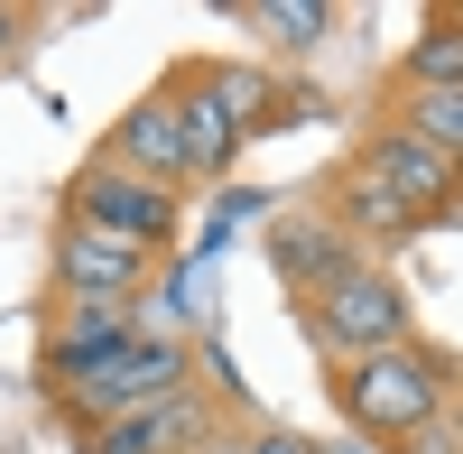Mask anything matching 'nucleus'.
<instances>
[{
  "mask_svg": "<svg viewBox=\"0 0 463 454\" xmlns=\"http://www.w3.org/2000/svg\"><path fill=\"white\" fill-rule=\"evenodd\" d=\"M241 454H325V436L279 427V418H250V445H241Z\"/></svg>",
  "mask_w": 463,
  "mask_h": 454,
  "instance_id": "nucleus-17",
  "label": "nucleus"
},
{
  "mask_svg": "<svg viewBox=\"0 0 463 454\" xmlns=\"http://www.w3.org/2000/svg\"><path fill=\"white\" fill-rule=\"evenodd\" d=\"M195 381H204V344H195V334H176V325H139L130 344H111L93 371H74V381L47 390L37 408H47L56 436H74V427H93V418H121V408L176 399V390H195Z\"/></svg>",
  "mask_w": 463,
  "mask_h": 454,
  "instance_id": "nucleus-3",
  "label": "nucleus"
},
{
  "mask_svg": "<svg viewBox=\"0 0 463 454\" xmlns=\"http://www.w3.org/2000/svg\"><path fill=\"white\" fill-rule=\"evenodd\" d=\"M343 158L371 167V176L390 185L408 213H427L436 232H445V222H463V167H454V158H436L427 139H408L390 111H371V102H362V121H353V139H343Z\"/></svg>",
  "mask_w": 463,
  "mask_h": 454,
  "instance_id": "nucleus-7",
  "label": "nucleus"
},
{
  "mask_svg": "<svg viewBox=\"0 0 463 454\" xmlns=\"http://www.w3.org/2000/svg\"><path fill=\"white\" fill-rule=\"evenodd\" d=\"M380 84H417V93H463V0L417 10V37L380 65Z\"/></svg>",
  "mask_w": 463,
  "mask_h": 454,
  "instance_id": "nucleus-14",
  "label": "nucleus"
},
{
  "mask_svg": "<svg viewBox=\"0 0 463 454\" xmlns=\"http://www.w3.org/2000/svg\"><path fill=\"white\" fill-rule=\"evenodd\" d=\"M297 204H316V213L334 222V232H353L371 260H390V251H408V241H427V232H436L427 213H408V204L390 195V185H380L371 167H353L343 148H334V158H325L316 176H306V195H297Z\"/></svg>",
  "mask_w": 463,
  "mask_h": 454,
  "instance_id": "nucleus-9",
  "label": "nucleus"
},
{
  "mask_svg": "<svg viewBox=\"0 0 463 454\" xmlns=\"http://www.w3.org/2000/svg\"><path fill=\"white\" fill-rule=\"evenodd\" d=\"M232 408H250V399H241V390L222 399L213 381H195V390H176V399H148V408H121V418L74 427L65 445H74V454H204Z\"/></svg>",
  "mask_w": 463,
  "mask_h": 454,
  "instance_id": "nucleus-8",
  "label": "nucleus"
},
{
  "mask_svg": "<svg viewBox=\"0 0 463 454\" xmlns=\"http://www.w3.org/2000/svg\"><path fill=\"white\" fill-rule=\"evenodd\" d=\"M297 334L316 344V362H362V353L417 344V297L399 279V260H362V270H343L316 307H297Z\"/></svg>",
  "mask_w": 463,
  "mask_h": 454,
  "instance_id": "nucleus-6",
  "label": "nucleus"
},
{
  "mask_svg": "<svg viewBox=\"0 0 463 454\" xmlns=\"http://www.w3.org/2000/svg\"><path fill=\"white\" fill-rule=\"evenodd\" d=\"M176 260L139 251L121 232H102L84 213H47V270H37V297H65V307H148V297L167 288Z\"/></svg>",
  "mask_w": 463,
  "mask_h": 454,
  "instance_id": "nucleus-4",
  "label": "nucleus"
},
{
  "mask_svg": "<svg viewBox=\"0 0 463 454\" xmlns=\"http://www.w3.org/2000/svg\"><path fill=\"white\" fill-rule=\"evenodd\" d=\"M241 445H250V418H241V408H232V418L213 427V445H204V454H241Z\"/></svg>",
  "mask_w": 463,
  "mask_h": 454,
  "instance_id": "nucleus-18",
  "label": "nucleus"
},
{
  "mask_svg": "<svg viewBox=\"0 0 463 454\" xmlns=\"http://www.w3.org/2000/svg\"><path fill=\"white\" fill-rule=\"evenodd\" d=\"M167 84L185 102V185L232 176V158H241L250 139L288 130L297 111H316V84H297V74L279 65H250V56H213V47H185L167 56Z\"/></svg>",
  "mask_w": 463,
  "mask_h": 454,
  "instance_id": "nucleus-1",
  "label": "nucleus"
},
{
  "mask_svg": "<svg viewBox=\"0 0 463 454\" xmlns=\"http://www.w3.org/2000/svg\"><path fill=\"white\" fill-rule=\"evenodd\" d=\"M56 10H37V0H0V74H19L37 47H47Z\"/></svg>",
  "mask_w": 463,
  "mask_h": 454,
  "instance_id": "nucleus-16",
  "label": "nucleus"
},
{
  "mask_svg": "<svg viewBox=\"0 0 463 454\" xmlns=\"http://www.w3.org/2000/svg\"><path fill=\"white\" fill-rule=\"evenodd\" d=\"M260 260H269V279H279L288 316H297V307H316V297H325L343 270H362L371 251H362L353 232H334L316 204H279V213L260 222Z\"/></svg>",
  "mask_w": 463,
  "mask_h": 454,
  "instance_id": "nucleus-10",
  "label": "nucleus"
},
{
  "mask_svg": "<svg viewBox=\"0 0 463 454\" xmlns=\"http://www.w3.org/2000/svg\"><path fill=\"white\" fill-rule=\"evenodd\" d=\"M371 111H390L408 139H427L436 158L463 167V93H417V84H371Z\"/></svg>",
  "mask_w": 463,
  "mask_h": 454,
  "instance_id": "nucleus-15",
  "label": "nucleus"
},
{
  "mask_svg": "<svg viewBox=\"0 0 463 454\" xmlns=\"http://www.w3.org/2000/svg\"><path fill=\"white\" fill-rule=\"evenodd\" d=\"M213 10H222L232 28H250L279 74H288V65H306V56L334 37V19H343L334 0H213Z\"/></svg>",
  "mask_w": 463,
  "mask_h": 454,
  "instance_id": "nucleus-13",
  "label": "nucleus"
},
{
  "mask_svg": "<svg viewBox=\"0 0 463 454\" xmlns=\"http://www.w3.org/2000/svg\"><path fill=\"white\" fill-rule=\"evenodd\" d=\"M185 185H158V176H139V167H121L111 148H84V158L65 167V185H56V213H84V222H102V232H121V241H139V251H158V260H176L185 251Z\"/></svg>",
  "mask_w": 463,
  "mask_h": 454,
  "instance_id": "nucleus-5",
  "label": "nucleus"
},
{
  "mask_svg": "<svg viewBox=\"0 0 463 454\" xmlns=\"http://www.w3.org/2000/svg\"><path fill=\"white\" fill-rule=\"evenodd\" d=\"M93 148H111L121 167L158 176V185H185V102H176V84H167V65H158V84H139L121 111H111V130H102ZM185 195H195V185H185Z\"/></svg>",
  "mask_w": 463,
  "mask_h": 454,
  "instance_id": "nucleus-12",
  "label": "nucleus"
},
{
  "mask_svg": "<svg viewBox=\"0 0 463 454\" xmlns=\"http://www.w3.org/2000/svg\"><path fill=\"white\" fill-rule=\"evenodd\" d=\"M37 344H28V381H37V399L47 390H65L74 371H93L111 344H130V334L148 325V316H130V307H65V297H37Z\"/></svg>",
  "mask_w": 463,
  "mask_h": 454,
  "instance_id": "nucleus-11",
  "label": "nucleus"
},
{
  "mask_svg": "<svg viewBox=\"0 0 463 454\" xmlns=\"http://www.w3.org/2000/svg\"><path fill=\"white\" fill-rule=\"evenodd\" d=\"M325 408L343 418V436L371 445V454H417L445 418H454V390H463V353L445 344H390V353H362V362H316Z\"/></svg>",
  "mask_w": 463,
  "mask_h": 454,
  "instance_id": "nucleus-2",
  "label": "nucleus"
}]
</instances>
